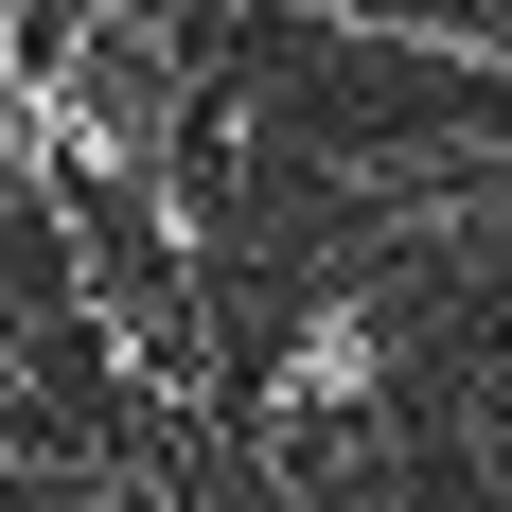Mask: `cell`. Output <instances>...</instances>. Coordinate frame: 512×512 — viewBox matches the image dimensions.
Masks as SVG:
<instances>
[{"mask_svg":"<svg viewBox=\"0 0 512 512\" xmlns=\"http://www.w3.org/2000/svg\"><path fill=\"white\" fill-rule=\"evenodd\" d=\"M177 124H195V53H177V0H71L36 53V142L71 195L142 212L159 159H177Z\"/></svg>","mask_w":512,"mask_h":512,"instance_id":"cell-1","label":"cell"}]
</instances>
